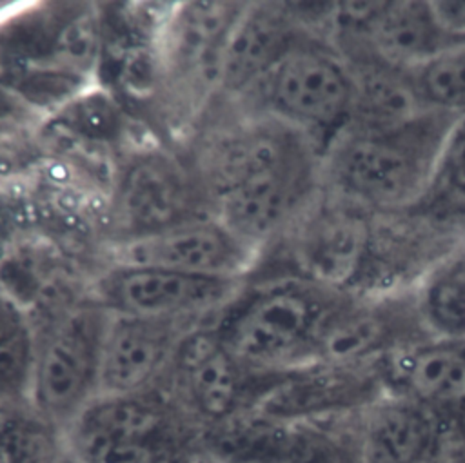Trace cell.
I'll return each instance as SVG.
<instances>
[{
	"label": "cell",
	"mask_w": 465,
	"mask_h": 463,
	"mask_svg": "<svg viewBox=\"0 0 465 463\" xmlns=\"http://www.w3.org/2000/svg\"><path fill=\"white\" fill-rule=\"evenodd\" d=\"M242 7L243 2L176 4L160 27L156 73L182 93H216L225 44Z\"/></svg>",
	"instance_id": "cell-12"
},
{
	"label": "cell",
	"mask_w": 465,
	"mask_h": 463,
	"mask_svg": "<svg viewBox=\"0 0 465 463\" xmlns=\"http://www.w3.org/2000/svg\"><path fill=\"white\" fill-rule=\"evenodd\" d=\"M71 463H194L203 430L154 387L134 394H98L64 430Z\"/></svg>",
	"instance_id": "cell-4"
},
{
	"label": "cell",
	"mask_w": 465,
	"mask_h": 463,
	"mask_svg": "<svg viewBox=\"0 0 465 463\" xmlns=\"http://www.w3.org/2000/svg\"><path fill=\"white\" fill-rule=\"evenodd\" d=\"M242 287V280L113 263L96 280L93 298L113 314L202 325L214 321Z\"/></svg>",
	"instance_id": "cell-10"
},
{
	"label": "cell",
	"mask_w": 465,
	"mask_h": 463,
	"mask_svg": "<svg viewBox=\"0 0 465 463\" xmlns=\"http://www.w3.org/2000/svg\"><path fill=\"white\" fill-rule=\"evenodd\" d=\"M36 338L25 312L0 296V405L29 401Z\"/></svg>",
	"instance_id": "cell-22"
},
{
	"label": "cell",
	"mask_w": 465,
	"mask_h": 463,
	"mask_svg": "<svg viewBox=\"0 0 465 463\" xmlns=\"http://www.w3.org/2000/svg\"><path fill=\"white\" fill-rule=\"evenodd\" d=\"M285 236L292 240L291 272L341 294L391 289L380 218L325 189Z\"/></svg>",
	"instance_id": "cell-6"
},
{
	"label": "cell",
	"mask_w": 465,
	"mask_h": 463,
	"mask_svg": "<svg viewBox=\"0 0 465 463\" xmlns=\"http://www.w3.org/2000/svg\"><path fill=\"white\" fill-rule=\"evenodd\" d=\"M387 390L401 394L436 416L465 407V343L421 340L381 361Z\"/></svg>",
	"instance_id": "cell-17"
},
{
	"label": "cell",
	"mask_w": 465,
	"mask_h": 463,
	"mask_svg": "<svg viewBox=\"0 0 465 463\" xmlns=\"http://www.w3.org/2000/svg\"><path fill=\"white\" fill-rule=\"evenodd\" d=\"M213 323L193 327L182 338L158 385L203 434L252 412L282 376L258 374L242 365L223 345Z\"/></svg>",
	"instance_id": "cell-8"
},
{
	"label": "cell",
	"mask_w": 465,
	"mask_h": 463,
	"mask_svg": "<svg viewBox=\"0 0 465 463\" xmlns=\"http://www.w3.org/2000/svg\"><path fill=\"white\" fill-rule=\"evenodd\" d=\"M409 292L429 340L465 343V240L438 252L409 283Z\"/></svg>",
	"instance_id": "cell-20"
},
{
	"label": "cell",
	"mask_w": 465,
	"mask_h": 463,
	"mask_svg": "<svg viewBox=\"0 0 465 463\" xmlns=\"http://www.w3.org/2000/svg\"><path fill=\"white\" fill-rule=\"evenodd\" d=\"M213 214L194 163L165 151L129 158L116 176L111 222L116 241L149 236L182 222Z\"/></svg>",
	"instance_id": "cell-9"
},
{
	"label": "cell",
	"mask_w": 465,
	"mask_h": 463,
	"mask_svg": "<svg viewBox=\"0 0 465 463\" xmlns=\"http://www.w3.org/2000/svg\"><path fill=\"white\" fill-rule=\"evenodd\" d=\"M198 325L109 312L100 356L98 394L158 387L182 338Z\"/></svg>",
	"instance_id": "cell-14"
},
{
	"label": "cell",
	"mask_w": 465,
	"mask_h": 463,
	"mask_svg": "<svg viewBox=\"0 0 465 463\" xmlns=\"http://www.w3.org/2000/svg\"><path fill=\"white\" fill-rule=\"evenodd\" d=\"M214 214L198 216L160 232L114 243V263L167 269L182 274L243 280L258 252Z\"/></svg>",
	"instance_id": "cell-11"
},
{
	"label": "cell",
	"mask_w": 465,
	"mask_h": 463,
	"mask_svg": "<svg viewBox=\"0 0 465 463\" xmlns=\"http://www.w3.org/2000/svg\"><path fill=\"white\" fill-rule=\"evenodd\" d=\"M345 296L285 271L242 287L213 325L252 372L287 374L316 363L320 334Z\"/></svg>",
	"instance_id": "cell-3"
},
{
	"label": "cell",
	"mask_w": 465,
	"mask_h": 463,
	"mask_svg": "<svg viewBox=\"0 0 465 463\" xmlns=\"http://www.w3.org/2000/svg\"><path fill=\"white\" fill-rule=\"evenodd\" d=\"M387 390L381 363L338 367L314 363L282 374L252 412L287 423L349 416Z\"/></svg>",
	"instance_id": "cell-13"
},
{
	"label": "cell",
	"mask_w": 465,
	"mask_h": 463,
	"mask_svg": "<svg viewBox=\"0 0 465 463\" xmlns=\"http://www.w3.org/2000/svg\"><path fill=\"white\" fill-rule=\"evenodd\" d=\"M0 463H65L64 430L29 401L0 405Z\"/></svg>",
	"instance_id": "cell-21"
},
{
	"label": "cell",
	"mask_w": 465,
	"mask_h": 463,
	"mask_svg": "<svg viewBox=\"0 0 465 463\" xmlns=\"http://www.w3.org/2000/svg\"><path fill=\"white\" fill-rule=\"evenodd\" d=\"M430 7L445 33L465 45V2H430Z\"/></svg>",
	"instance_id": "cell-23"
},
{
	"label": "cell",
	"mask_w": 465,
	"mask_h": 463,
	"mask_svg": "<svg viewBox=\"0 0 465 463\" xmlns=\"http://www.w3.org/2000/svg\"><path fill=\"white\" fill-rule=\"evenodd\" d=\"M341 54L349 62L354 84L347 129H391L430 109L418 91L414 71L391 65L367 53Z\"/></svg>",
	"instance_id": "cell-19"
},
{
	"label": "cell",
	"mask_w": 465,
	"mask_h": 463,
	"mask_svg": "<svg viewBox=\"0 0 465 463\" xmlns=\"http://www.w3.org/2000/svg\"><path fill=\"white\" fill-rule=\"evenodd\" d=\"M109 310L94 298L58 314L36 338L29 403L65 430L98 396Z\"/></svg>",
	"instance_id": "cell-7"
},
{
	"label": "cell",
	"mask_w": 465,
	"mask_h": 463,
	"mask_svg": "<svg viewBox=\"0 0 465 463\" xmlns=\"http://www.w3.org/2000/svg\"><path fill=\"white\" fill-rule=\"evenodd\" d=\"M392 220L441 249L465 240V114L450 125L420 200Z\"/></svg>",
	"instance_id": "cell-18"
},
{
	"label": "cell",
	"mask_w": 465,
	"mask_h": 463,
	"mask_svg": "<svg viewBox=\"0 0 465 463\" xmlns=\"http://www.w3.org/2000/svg\"><path fill=\"white\" fill-rule=\"evenodd\" d=\"M302 31L289 4L243 2L225 44L216 93L243 102Z\"/></svg>",
	"instance_id": "cell-15"
},
{
	"label": "cell",
	"mask_w": 465,
	"mask_h": 463,
	"mask_svg": "<svg viewBox=\"0 0 465 463\" xmlns=\"http://www.w3.org/2000/svg\"><path fill=\"white\" fill-rule=\"evenodd\" d=\"M352 418L356 463H425L441 432L440 416L391 390L356 410Z\"/></svg>",
	"instance_id": "cell-16"
},
{
	"label": "cell",
	"mask_w": 465,
	"mask_h": 463,
	"mask_svg": "<svg viewBox=\"0 0 465 463\" xmlns=\"http://www.w3.org/2000/svg\"><path fill=\"white\" fill-rule=\"evenodd\" d=\"M352 91L347 58L303 29L242 103L300 131L323 153L351 122Z\"/></svg>",
	"instance_id": "cell-5"
},
{
	"label": "cell",
	"mask_w": 465,
	"mask_h": 463,
	"mask_svg": "<svg viewBox=\"0 0 465 463\" xmlns=\"http://www.w3.org/2000/svg\"><path fill=\"white\" fill-rule=\"evenodd\" d=\"M425 463H465V445L460 439L458 432L454 436V441H450V445L447 447L443 445L441 438H438V445Z\"/></svg>",
	"instance_id": "cell-24"
},
{
	"label": "cell",
	"mask_w": 465,
	"mask_h": 463,
	"mask_svg": "<svg viewBox=\"0 0 465 463\" xmlns=\"http://www.w3.org/2000/svg\"><path fill=\"white\" fill-rule=\"evenodd\" d=\"M196 169L211 212L258 249L283 238L323 192V153L300 131L247 111Z\"/></svg>",
	"instance_id": "cell-1"
},
{
	"label": "cell",
	"mask_w": 465,
	"mask_h": 463,
	"mask_svg": "<svg viewBox=\"0 0 465 463\" xmlns=\"http://www.w3.org/2000/svg\"><path fill=\"white\" fill-rule=\"evenodd\" d=\"M456 419H454V427H456V432H458V436H460V439L463 441V445H465V407L454 416Z\"/></svg>",
	"instance_id": "cell-25"
},
{
	"label": "cell",
	"mask_w": 465,
	"mask_h": 463,
	"mask_svg": "<svg viewBox=\"0 0 465 463\" xmlns=\"http://www.w3.org/2000/svg\"><path fill=\"white\" fill-rule=\"evenodd\" d=\"M456 118L427 109L391 129H345L323 151V189L374 218L405 214L423 194Z\"/></svg>",
	"instance_id": "cell-2"
}]
</instances>
